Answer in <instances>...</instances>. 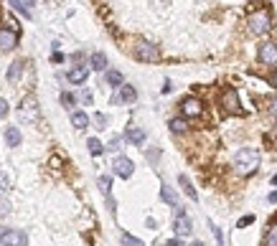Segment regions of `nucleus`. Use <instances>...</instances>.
Segmentation results:
<instances>
[{"instance_id":"c85d7f7f","label":"nucleus","mask_w":277,"mask_h":246,"mask_svg":"<svg viewBox=\"0 0 277 246\" xmlns=\"http://www.w3.org/2000/svg\"><path fill=\"white\" fill-rule=\"evenodd\" d=\"M61 104L67 107V109H71V107H74V97H71L69 92H64V94H61Z\"/></svg>"},{"instance_id":"72a5a7b5","label":"nucleus","mask_w":277,"mask_h":246,"mask_svg":"<svg viewBox=\"0 0 277 246\" xmlns=\"http://www.w3.org/2000/svg\"><path fill=\"white\" fill-rule=\"evenodd\" d=\"M270 115L277 120V97H272V99H270Z\"/></svg>"},{"instance_id":"f257e3e1","label":"nucleus","mask_w":277,"mask_h":246,"mask_svg":"<svg viewBox=\"0 0 277 246\" xmlns=\"http://www.w3.org/2000/svg\"><path fill=\"white\" fill-rule=\"evenodd\" d=\"M260 163H262V158H260L257 147H242L237 155H234V168H237V173H242V175L257 173Z\"/></svg>"},{"instance_id":"2f4dec72","label":"nucleus","mask_w":277,"mask_h":246,"mask_svg":"<svg viewBox=\"0 0 277 246\" xmlns=\"http://www.w3.org/2000/svg\"><path fill=\"white\" fill-rule=\"evenodd\" d=\"M211 231H214V236H216V246H224V236H221V229L211 226Z\"/></svg>"},{"instance_id":"ea45409f","label":"nucleus","mask_w":277,"mask_h":246,"mask_svg":"<svg viewBox=\"0 0 277 246\" xmlns=\"http://www.w3.org/2000/svg\"><path fill=\"white\" fill-rule=\"evenodd\" d=\"M267 200H270V203H275V200H277V190H272V193L267 195Z\"/></svg>"},{"instance_id":"cd10ccee","label":"nucleus","mask_w":277,"mask_h":246,"mask_svg":"<svg viewBox=\"0 0 277 246\" xmlns=\"http://www.w3.org/2000/svg\"><path fill=\"white\" fill-rule=\"evenodd\" d=\"M8 188H10V183H8V178L3 175V170H0V195H5Z\"/></svg>"},{"instance_id":"4468645a","label":"nucleus","mask_w":277,"mask_h":246,"mask_svg":"<svg viewBox=\"0 0 277 246\" xmlns=\"http://www.w3.org/2000/svg\"><path fill=\"white\" fill-rule=\"evenodd\" d=\"M125 140L133 142V145H142V142H145V132H142L140 127H133V124H130V127L125 129Z\"/></svg>"},{"instance_id":"f8f14e48","label":"nucleus","mask_w":277,"mask_h":246,"mask_svg":"<svg viewBox=\"0 0 277 246\" xmlns=\"http://www.w3.org/2000/svg\"><path fill=\"white\" fill-rule=\"evenodd\" d=\"M87 76H89V69H87V66H74V69L67 74V79H69L71 84H84V81H87Z\"/></svg>"},{"instance_id":"f03ea898","label":"nucleus","mask_w":277,"mask_h":246,"mask_svg":"<svg viewBox=\"0 0 277 246\" xmlns=\"http://www.w3.org/2000/svg\"><path fill=\"white\" fill-rule=\"evenodd\" d=\"M18 117L23 120L26 124H38V122H41V112H38V102H36V97L20 99V104H18Z\"/></svg>"},{"instance_id":"5701e85b","label":"nucleus","mask_w":277,"mask_h":246,"mask_svg":"<svg viewBox=\"0 0 277 246\" xmlns=\"http://www.w3.org/2000/svg\"><path fill=\"white\" fill-rule=\"evenodd\" d=\"M20 71H23V61H15V63H10V69H8V81H18V76H20Z\"/></svg>"},{"instance_id":"c756f323","label":"nucleus","mask_w":277,"mask_h":246,"mask_svg":"<svg viewBox=\"0 0 277 246\" xmlns=\"http://www.w3.org/2000/svg\"><path fill=\"white\" fill-rule=\"evenodd\" d=\"M249 223H254V216H242L237 226H239V229H244V226H249Z\"/></svg>"},{"instance_id":"6ab92c4d","label":"nucleus","mask_w":277,"mask_h":246,"mask_svg":"<svg viewBox=\"0 0 277 246\" xmlns=\"http://www.w3.org/2000/svg\"><path fill=\"white\" fill-rule=\"evenodd\" d=\"M71 124H74L76 129L89 127V115H87V112H71Z\"/></svg>"},{"instance_id":"20e7f679","label":"nucleus","mask_w":277,"mask_h":246,"mask_svg":"<svg viewBox=\"0 0 277 246\" xmlns=\"http://www.w3.org/2000/svg\"><path fill=\"white\" fill-rule=\"evenodd\" d=\"M249 28H252V33L265 36V33L272 28V18H270V13H267V10H254V13L249 15Z\"/></svg>"},{"instance_id":"473e14b6","label":"nucleus","mask_w":277,"mask_h":246,"mask_svg":"<svg viewBox=\"0 0 277 246\" xmlns=\"http://www.w3.org/2000/svg\"><path fill=\"white\" fill-rule=\"evenodd\" d=\"M94 122L99 124V129H104V127H107V117H104V115H94Z\"/></svg>"},{"instance_id":"4be33fe9","label":"nucleus","mask_w":277,"mask_h":246,"mask_svg":"<svg viewBox=\"0 0 277 246\" xmlns=\"http://www.w3.org/2000/svg\"><path fill=\"white\" fill-rule=\"evenodd\" d=\"M99 190L104 193V198L112 195V178H110V175H102V178H99Z\"/></svg>"},{"instance_id":"e433bc0d","label":"nucleus","mask_w":277,"mask_h":246,"mask_svg":"<svg viewBox=\"0 0 277 246\" xmlns=\"http://www.w3.org/2000/svg\"><path fill=\"white\" fill-rule=\"evenodd\" d=\"M5 115H8V102L0 99V117H5Z\"/></svg>"},{"instance_id":"a878e982","label":"nucleus","mask_w":277,"mask_h":246,"mask_svg":"<svg viewBox=\"0 0 277 246\" xmlns=\"http://www.w3.org/2000/svg\"><path fill=\"white\" fill-rule=\"evenodd\" d=\"M122 244H125V246H145V244H142L140 239H135L133 234H122Z\"/></svg>"},{"instance_id":"39448f33","label":"nucleus","mask_w":277,"mask_h":246,"mask_svg":"<svg viewBox=\"0 0 277 246\" xmlns=\"http://www.w3.org/2000/svg\"><path fill=\"white\" fill-rule=\"evenodd\" d=\"M221 107L229 115H242V102H239V92L234 86H226L221 92Z\"/></svg>"},{"instance_id":"c9c22d12","label":"nucleus","mask_w":277,"mask_h":246,"mask_svg":"<svg viewBox=\"0 0 277 246\" xmlns=\"http://www.w3.org/2000/svg\"><path fill=\"white\" fill-rule=\"evenodd\" d=\"M84 104H92V92H87V89H84V92H81V97H79Z\"/></svg>"},{"instance_id":"2eb2a0df","label":"nucleus","mask_w":277,"mask_h":246,"mask_svg":"<svg viewBox=\"0 0 277 246\" xmlns=\"http://www.w3.org/2000/svg\"><path fill=\"white\" fill-rule=\"evenodd\" d=\"M160 198L165 200L168 206H173V208H178V206H181V203H178V193H176L173 188H170V185H165V183L160 185Z\"/></svg>"},{"instance_id":"dca6fc26","label":"nucleus","mask_w":277,"mask_h":246,"mask_svg":"<svg viewBox=\"0 0 277 246\" xmlns=\"http://www.w3.org/2000/svg\"><path fill=\"white\" fill-rule=\"evenodd\" d=\"M89 66H92L94 71H107V56H104L102 51L92 54V59H89Z\"/></svg>"},{"instance_id":"ddd939ff","label":"nucleus","mask_w":277,"mask_h":246,"mask_svg":"<svg viewBox=\"0 0 277 246\" xmlns=\"http://www.w3.org/2000/svg\"><path fill=\"white\" fill-rule=\"evenodd\" d=\"M117 97H120V102H125V104H135V102H138V92H135V86H130V84H122Z\"/></svg>"},{"instance_id":"412c9836","label":"nucleus","mask_w":277,"mask_h":246,"mask_svg":"<svg viewBox=\"0 0 277 246\" xmlns=\"http://www.w3.org/2000/svg\"><path fill=\"white\" fill-rule=\"evenodd\" d=\"M168 127H170V132H176V135H183L188 129V122H186V117H173L168 122Z\"/></svg>"},{"instance_id":"7ed1b4c3","label":"nucleus","mask_w":277,"mask_h":246,"mask_svg":"<svg viewBox=\"0 0 277 246\" xmlns=\"http://www.w3.org/2000/svg\"><path fill=\"white\" fill-rule=\"evenodd\" d=\"M133 51H135V59L138 61H145V63L160 61V49L155 46V43H150V41H138Z\"/></svg>"},{"instance_id":"58836bf2","label":"nucleus","mask_w":277,"mask_h":246,"mask_svg":"<svg viewBox=\"0 0 277 246\" xmlns=\"http://www.w3.org/2000/svg\"><path fill=\"white\" fill-rule=\"evenodd\" d=\"M170 89H173V84H170V81L165 79V84H163V94H168V92H170Z\"/></svg>"},{"instance_id":"423d86ee","label":"nucleus","mask_w":277,"mask_h":246,"mask_svg":"<svg viewBox=\"0 0 277 246\" xmlns=\"http://www.w3.org/2000/svg\"><path fill=\"white\" fill-rule=\"evenodd\" d=\"M173 231H176V236H178V239H181V236H191V231H194V223H191V218L186 216L183 206H178V208H176V218H173Z\"/></svg>"},{"instance_id":"79ce46f5","label":"nucleus","mask_w":277,"mask_h":246,"mask_svg":"<svg viewBox=\"0 0 277 246\" xmlns=\"http://www.w3.org/2000/svg\"><path fill=\"white\" fill-rule=\"evenodd\" d=\"M272 84H275V89H277V69H275V74H272Z\"/></svg>"},{"instance_id":"aec40b11","label":"nucleus","mask_w":277,"mask_h":246,"mask_svg":"<svg viewBox=\"0 0 277 246\" xmlns=\"http://www.w3.org/2000/svg\"><path fill=\"white\" fill-rule=\"evenodd\" d=\"M178 183H181V188H183V193L191 198V200H199V193H196V188L194 185H191V181H188V178L186 175H178Z\"/></svg>"},{"instance_id":"f3484780","label":"nucleus","mask_w":277,"mask_h":246,"mask_svg":"<svg viewBox=\"0 0 277 246\" xmlns=\"http://www.w3.org/2000/svg\"><path fill=\"white\" fill-rule=\"evenodd\" d=\"M20 140H23V137H20V129L18 127H5V145L8 147H18Z\"/></svg>"},{"instance_id":"bb28decb","label":"nucleus","mask_w":277,"mask_h":246,"mask_svg":"<svg viewBox=\"0 0 277 246\" xmlns=\"http://www.w3.org/2000/svg\"><path fill=\"white\" fill-rule=\"evenodd\" d=\"M265 246H277V226L270 229V234H267V239H265Z\"/></svg>"},{"instance_id":"b1692460","label":"nucleus","mask_w":277,"mask_h":246,"mask_svg":"<svg viewBox=\"0 0 277 246\" xmlns=\"http://www.w3.org/2000/svg\"><path fill=\"white\" fill-rule=\"evenodd\" d=\"M87 147H89L92 155H102V152H104V145H102L97 137H89V140H87Z\"/></svg>"},{"instance_id":"7c9ffc66","label":"nucleus","mask_w":277,"mask_h":246,"mask_svg":"<svg viewBox=\"0 0 277 246\" xmlns=\"http://www.w3.org/2000/svg\"><path fill=\"white\" fill-rule=\"evenodd\" d=\"M120 145H122V137H112V142L107 145V150H112V152H117V150H120Z\"/></svg>"},{"instance_id":"f704fd0d","label":"nucleus","mask_w":277,"mask_h":246,"mask_svg":"<svg viewBox=\"0 0 277 246\" xmlns=\"http://www.w3.org/2000/svg\"><path fill=\"white\" fill-rule=\"evenodd\" d=\"M163 246H186V244H183V241H181V239L176 236V239H168V241H165Z\"/></svg>"},{"instance_id":"37998d69","label":"nucleus","mask_w":277,"mask_h":246,"mask_svg":"<svg viewBox=\"0 0 277 246\" xmlns=\"http://www.w3.org/2000/svg\"><path fill=\"white\" fill-rule=\"evenodd\" d=\"M191 246H204V244H201V241H194V244H191Z\"/></svg>"},{"instance_id":"9d476101","label":"nucleus","mask_w":277,"mask_h":246,"mask_svg":"<svg viewBox=\"0 0 277 246\" xmlns=\"http://www.w3.org/2000/svg\"><path fill=\"white\" fill-rule=\"evenodd\" d=\"M112 170H115V175H117V178L127 181V178H130V175L135 173V165H133V160H130V158H125V155H117Z\"/></svg>"},{"instance_id":"4c0bfd02","label":"nucleus","mask_w":277,"mask_h":246,"mask_svg":"<svg viewBox=\"0 0 277 246\" xmlns=\"http://www.w3.org/2000/svg\"><path fill=\"white\" fill-rule=\"evenodd\" d=\"M147 160L155 163V160H158V150H147Z\"/></svg>"},{"instance_id":"a19ab883","label":"nucleus","mask_w":277,"mask_h":246,"mask_svg":"<svg viewBox=\"0 0 277 246\" xmlns=\"http://www.w3.org/2000/svg\"><path fill=\"white\" fill-rule=\"evenodd\" d=\"M23 5H26V8L31 10V8H33V0H23Z\"/></svg>"},{"instance_id":"393cba45","label":"nucleus","mask_w":277,"mask_h":246,"mask_svg":"<svg viewBox=\"0 0 277 246\" xmlns=\"http://www.w3.org/2000/svg\"><path fill=\"white\" fill-rule=\"evenodd\" d=\"M8 3H10V5H13V8L18 10V13H23L26 18H31V10H28V8L23 5V0H8Z\"/></svg>"},{"instance_id":"9b49d317","label":"nucleus","mask_w":277,"mask_h":246,"mask_svg":"<svg viewBox=\"0 0 277 246\" xmlns=\"http://www.w3.org/2000/svg\"><path fill=\"white\" fill-rule=\"evenodd\" d=\"M18 46V31L3 28L0 31V51H13Z\"/></svg>"},{"instance_id":"6e6552de","label":"nucleus","mask_w":277,"mask_h":246,"mask_svg":"<svg viewBox=\"0 0 277 246\" xmlns=\"http://www.w3.org/2000/svg\"><path fill=\"white\" fill-rule=\"evenodd\" d=\"M28 244V236L18 229H5L0 231V246H26Z\"/></svg>"},{"instance_id":"a211bd4d","label":"nucleus","mask_w":277,"mask_h":246,"mask_svg":"<svg viewBox=\"0 0 277 246\" xmlns=\"http://www.w3.org/2000/svg\"><path fill=\"white\" fill-rule=\"evenodd\" d=\"M104 81H107L110 86H115V89H120V86L125 84V76H122L120 71H115V69H110V71H104Z\"/></svg>"},{"instance_id":"0eeeda50","label":"nucleus","mask_w":277,"mask_h":246,"mask_svg":"<svg viewBox=\"0 0 277 246\" xmlns=\"http://www.w3.org/2000/svg\"><path fill=\"white\" fill-rule=\"evenodd\" d=\"M181 115L188 120H196V117H201L204 115V102L201 99H196V97H186L183 102H181Z\"/></svg>"},{"instance_id":"1a4fd4ad","label":"nucleus","mask_w":277,"mask_h":246,"mask_svg":"<svg viewBox=\"0 0 277 246\" xmlns=\"http://www.w3.org/2000/svg\"><path fill=\"white\" fill-rule=\"evenodd\" d=\"M257 59H260V63H265V66H275V63H277V43L265 41L262 46H260V51H257Z\"/></svg>"}]
</instances>
